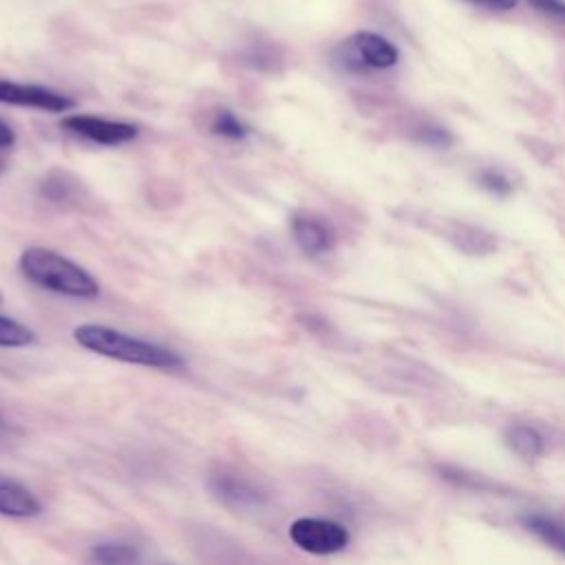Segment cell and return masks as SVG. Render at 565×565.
<instances>
[{"label":"cell","instance_id":"cell-3","mask_svg":"<svg viewBox=\"0 0 565 565\" xmlns=\"http://www.w3.org/2000/svg\"><path fill=\"white\" fill-rule=\"evenodd\" d=\"M340 62L349 71L362 68H391L399 60V51L393 42L373 31H358L340 44Z\"/></svg>","mask_w":565,"mask_h":565},{"label":"cell","instance_id":"cell-1","mask_svg":"<svg viewBox=\"0 0 565 565\" xmlns=\"http://www.w3.org/2000/svg\"><path fill=\"white\" fill-rule=\"evenodd\" d=\"M73 338L79 347L128 364H139V366H150V369H163V371H177L183 369V358L161 344L128 335L119 329L106 327V324H79L73 329Z\"/></svg>","mask_w":565,"mask_h":565},{"label":"cell","instance_id":"cell-12","mask_svg":"<svg viewBox=\"0 0 565 565\" xmlns=\"http://www.w3.org/2000/svg\"><path fill=\"white\" fill-rule=\"evenodd\" d=\"M505 444L523 459H536L543 448H545V439L543 435L532 428V426H523V424H516V426H510L505 430Z\"/></svg>","mask_w":565,"mask_h":565},{"label":"cell","instance_id":"cell-17","mask_svg":"<svg viewBox=\"0 0 565 565\" xmlns=\"http://www.w3.org/2000/svg\"><path fill=\"white\" fill-rule=\"evenodd\" d=\"M527 4L545 15V18H552V20H558V22H565V2L563 0H527Z\"/></svg>","mask_w":565,"mask_h":565},{"label":"cell","instance_id":"cell-18","mask_svg":"<svg viewBox=\"0 0 565 565\" xmlns=\"http://www.w3.org/2000/svg\"><path fill=\"white\" fill-rule=\"evenodd\" d=\"M417 139H419L422 143H426V146H435V148H446V146H450V141H452V137H450L444 128L433 126V124L424 126V128H422V132L417 135Z\"/></svg>","mask_w":565,"mask_h":565},{"label":"cell","instance_id":"cell-2","mask_svg":"<svg viewBox=\"0 0 565 565\" xmlns=\"http://www.w3.org/2000/svg\"><path fill=\"white\" fill-rule=\"evenodd\" d=\"M20 271L38 287L73 296V298H97L99 285L97 280L79 267L75 260L46 249V247H29L20 254Z\"/></svg>","mask_w":565,"mask_h":565},{"label":"cell","instance_id":"cell-7","mask_svg":"<svg viewBox=\"0 0 565 565\" xmlns=\"http://www.w3.org/2000/svg\"><path fill=\"white\" fill-rule=\"evenodd\" d=\"M210 490L214 492V497L234 508H252L265 499L263 490L256 483H252L243 475L227 470H221L210 477Z\"/></svg>","mask_w":565,"mask_h":565},{"label":"cell","instance_id":"cell-13","mask_svg":"<svg viewBox=\"0 0 565 565\" xmlns=\"http://www.w3.org/2000/svg\"><path fill=\"white\" fill-rule=\"evenodd\" d=\"M212 132L214 135H218V137H223V139H230V141H243V139H247V135H249V126L243 121V119H238L232 110H227V108H221L216 115H214V119H212Z\"/></svg>","mask_w":565,"mask_h":565},{"label":"cell","instance_id":"cell-16","mask_svg":"<svg viewBox=\"0 0 565 565\" xmlns=\"http://www.w3.org/2000/svg\"><path fill=\"white\" fill-rule=\"evenodd\" d=\"M477 181H479V185H481L486 192L497 194V196H505V194H510V190H512L510 179H508L503 172L492 170V168L481 170L479 177H477Z\"/></svg>","mask_w":565,"mask_h":565},{"label":"cell","instance_id":"cell-5","mask_svg":"<svg viewBox=\"0 0 565 565\" xmlns=\"http://www.w3.org/2000/svg\"><path fill=\"white\" fill-rule=\"evenodd\" d=\"M60 126L82 139H88L99 146H121L137 139L139 128L128 121H113L95 115H71L60 121Z\"/></svg>","mask_w":565,"mask_h":565},{"label":"cell","instance_id":"cell-15","mask_svg":"<svg viewBox=\"0 0 565 565\" xmlns=\"http://www.w3.org/2000/svg\"><path fill=\"white\" fill-rule=\"evenodd\" d=\"M35 342V331L26 324L0 316V347H26Z\"/></svg>","mask_w":565,"mask_h":565},{"label":"cell","instance_id":"cell-21","mask_svg":"<svg viewBox=\"0 0 565 565\" xmlns=\"http://www.w3.org/2000/svg\"><path fill=\"white\" fill-rule=\"evenodd\" d=\"M4 168H7V161L0 157V172H4Z\"/></svg>","mask_w":565,"mask_h":565},{"label":"cell","instance_id":"cell-10","mask_svg":"<svg viewBox=\"0 0 565 565\" xmlns=\"http://www.w3.org/2000/svg\"><path fill=\"white\" fill-rule=\"evenodd\" d=\"M40 194H42V199H46L53 205L75 207V205H82L84 190L75 174H71L66 170H51L40 181Z\"/></svg>","mask_w":565,"mask_h":565},{"label":"cell","instance_id":"cell-8","mask_svg":"<svg viewBox=\"0 0 565 565\" xmlns=\"http://www.w3.org/2000/svg\"><path fill=\"white\" fill-rule=\"evenodd\" d=\"M291 234H294V241L298 243V247L309 256L324 254L333 245L331 227L313 214H302V212L294 214Z\"/></svg>","mask_w":565,"mask_h":565},{"label":"cell","instance_id":"cell-19","mask_svg":"<svg viewBox=\"0 0 565 565\" xmlns=\"http://www.w3.org/2000/svg\"><path fill=\"white\" fill-rule=\"evenodd\" d=\"M477 7H486V9H492V11H508V9H514L519 0H468Z\"/></svg>","mask_w":565,"mask_h":565},{"label":"cell","instance_id":"cell-6","mask_svg":"<svg viewBox=\"0 0 565 565\" xmlns=\"http://www.w3.org/2000/svg\"><path fill=\"white\" fill-rule=\"evenodd\" d=\"M0 102L13 104V106H26L38 108L46 113H64L75 106V99L57 93L53 88L40 86V84H22L11 79H0Z\"/></svg>","mask_w":565,"mask_h":565},{"label":"cell","instance_id":"cell-14","mask_svg":"<svg viewBox=\"0 0 565 565\" xmlns=\"http://www.w3.org/2000/svg\"><path fill=\"white\" fill-rule=\"evenodd\" d=\"M90 558L97 563H135L141 558V554L137 552V547L126 545V543H99L93 547Z\"/></svg>","mask_w":565,"mask_h":565},{"label":"cell","instance_id":"cell-9","mask_svg":"<svg viewBox=\"0 0 565 565\" xmlns=\"http://www.w3.org/2000/svg\"><path fill=\"white\" fill-rule=\"evenodd\" d=\"M42 512L40 499L20 481L0 475V514L2 516H35Z\"/></svg>","mask_w":565,"mask_h":565},{"label":"cell","instance_id":"cell-4","mask_svg":"<svg viewBox=\"0 0 565 565\" xmlns=\"http://www.w3.org/2000/svg\"><path fill=\"white\" fill-rule=\"evenodd\" d=\"M289 539L302 552L324 556L344 550L351 541L349 530L331 519L300 516L289 525Z\"/></svg>","mask_w":565,"mask_h":565},{"label":"cell","instance_id":"cell-20","mask_svg":"<svg viewBox=\"0 0 565 565\" xmlns=\"http://www.w3.org/2000/svg\"><path fill=\"white\" fill-rule=\"evenodd\" d=\"M13 141H15L13 128L0 119V148H9V146H13Z\"/></svg>","mask_w":565,"mask_h":565},{"label":"cell","instance_id":"cell-11","mask_svg":"<svg viewBox=\"0 0 565 565\" xmlns=\"http://www.w3.org/2000/svg\"><path fill=\"white\" fill-rule=\"evenodd\" d=\"M521 523L527 532L539 536L543 543L565 554V523L545 514H527L521 519Z\"/></svg>","mask_w":565,"mask_h":565}]
</instances>
